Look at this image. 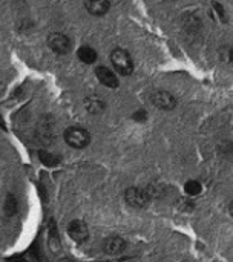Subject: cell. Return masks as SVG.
<instances>
[{
  "mask_svg": "<svg viewBox=\"0 0 233 262\" xmlns=\"http://www.w3.org/2000/svg\"><path fill=\"white\" fill-rule=\"evenodd\" d=\"M111 63L115 71V74L120 75H132L134 72V60L132 55L123 49V48H115L111 52Z\"/></svg>",
  "mask_w": 233,
  "mask_h": 262,
  "instance_id": "cell-1",
  "label": "cell"
},
{
  "mask_svg": "<svg viewBox=\"0 0 233 262\" xmlns=\"http://www.w3.org/2000/svg\"><path fill=\"white\" fill-rule=\"evenodd\" d=\"M65 141L72 149H84L91 143V134L81 126H71L65 130Z\"/></svg>",
  "mask_w": 233,
  "mask_h": 262,
  "instance_id": "cell-2",
  "label": "cell"
},
{
  "mask_svg": "<svg viewBox=\"0 0 233 262\" xmlns=\"http://www.w3.org/2000/svg\"><path fill=\"white\" fill-rule=\"evenodd\" d=\"M149 200H151V195L147 193V190H144L141 187L132 186V187H128L124 190V201L131 207L143 209L149 204Z\"/></svg>",
  "mask_w": 233,
  "mask_h": 262,
  "instance_id": "cell-3",
  "label": "cell"
},
{
  "mask_svg": "<svg viewBox=\"0 0 233 262\" xmlns=\"http://www.w3.org/2000/svg\"><path fill=\"white\" fill-rule=\"evenodd\" d=\"M48 46L54 54L58 55H66L72 49V41L71 38L63 34V32H52L48 35Z\"/></svg>",
  "mask_w": 233,
  "mask_h": 262,
  "instance_id": "cell-4",
  "label": "cell"
},
{
  "mask_svg": "<svg viewBox=\"0 0 233 262\" xmlns=\"http://www.w3.org/2000/svg\"><path fill=\"white\" fill-rule=\"evenodd\" d=\"M68 235L77 244H84L89 239V227L81 220H72L68 224Z\"/></svg>",
  "mask_w": 233,
  "mask_h": 262,
  "instance_id": "cell-5",
  "label": "cell"
},
{
  "mask_svg": "<svg viewBox=\"0 0 233 262\" xmlns=\"http://www.w3.org/2000/svg\"><path fill=\"white\" fill-rule=\"evenodd\" d=\"M177 98L172 92L164 91V89H158L152 94V104L161 111H172L177 107Z\"/></svg>",
  "mask_w": 233,
  "mask_h": 262,
  "instance_id": "cell-6",
  "label": "cell"
},
{
  "mask_svg": "<svg viewBox=\"0 0 233 262\" xmlns=\"http://www.w3.org/2000/svg\"><path fill=\"white\" fill-rule=\"evenodd\" d=\"M95 77L103 86H106L109 89H117L118 88V77H117L115 71L109 69L108 66H98L95 69Z\"/></svg>",
  "mask_w": 233,
  "mask_h": 262,
  "instance_id": "cell-7",
  "label": "cell"
},
{
  "mask_svg": "<svg viewBox=\"0 0 233 262\" xmlns=\"http://www.w3.org/2000/svg\"><path fill=\"white\" fill-rule=\"evenodd\" d=\"M126 249V241L118 235H111L103 241V252L108 255H120Z\"/></svg>",
  "mask_w": 233,
  "mask_h": 262,
  "instance_id": "cell-8",
  "label": "cell"
},
{
  "mask_svg": "<svg viewBox=\"0 0 233 262\" xmlns=\"http://www.w3.org/2000/svg\"><path fill=\"white\" fill-rule=\"evenodd\" d=\"M84 8L91 15L101 17L108 14L111 3L108 0H89V2H84Z\"/></svg>",
  "mask_w": 233,
  "mask_h": 262,
  "instance_id": "cell-9",
  "label": "cell"
},
{
  "mask_svg": "<svg viewBox=\"0 0 233 262\" xmlns=\"http://www.w3.org/2000/svg\"><path fill=\"white\" fill-rule=\"evenodd\" d=\"M84 109L92 115H100L106 111V103L98 95H88L84 98Z\"/></svg>",
  "mask_w": 233,
  "mask_h": 262,
  "instance_id": "cell-10",
  "label": "cell"
},
{
  "mask_svg": "<svg viewBox=\"0 0 233 262\" xmlns=\"http://www.w3.org/2000/svg\"><path fill=\"white\" fill-rule=\"evenodd\" d=\"M77 57H78V60H80L83 64H88V66H89V64L97 63V60H98V52H97L92 46L83 45V46L78 48Z\"/></svg>",
  "mask_w": 233,
  "mask_h": 262,
  "instance_id": "cell-11",
  "label": "cell"
},
{
  "mask_svg": "<svg viewBox=\"0 0 233 262\" xmlns=\"http://www.w3.org/2000/svg\"><path fill=\"white\" fill-rule=\"evenodd\" d=\"M3 209H5L6 216H15V215L18 213V201H17V198H15L12 193L6 195Z\"/></svg>",
  "mask_w": 233,
  "mask_h": 262,
  "instance_id": "cell-12",
  "label": "cell"
},
{
  "mask_svg": "<svg viewBox=\"0 0 233 262\" xmlns=\"http://www.w3.org/2000/svg\"><path fill=\"white\" fill-rule=\"evenodd\" d=\"M38 158H40L41 164H45L48 167H54V166L58 164V158L54 154L48 152V150H40L38 152Z\"/></svg>",
  "mask_w": 233,
  "mask_h": 262,
  "instance_id": "cell-13",
  "label": "cell"
},
{
  "mask_svg": "<svg viewBox=\"0 0 233 262\" xmlns=\"http://www.w3.org/2000/svg\"><path fill=\"white\" fill-rule=\"evenodd\" d=\"M184 190L189 196H197L201 193L203 190V186L197 181V180H189L186 184H184Z\"/></svg>",
  "mask_w": 233,
  "mask_h": 262,
  "instance_id": "cell-14",
  "label": "cell"
},
{
  "mask_svg": "<svg viewBox=\"0 0 233 262\" xmlns=\"http://www.w3.org/2000/svg\"><path fill=\"white\" fill-rule=\"evenodd\" d=\"M132 120H135L137 123H144L147 120V112L143 109H138L132 114Z\"/></svg>",
  "mask_w": 233,
  "mask_h": 262,
  "instance_id": "cell-15",
  "label": "cell"
},
{
  "mask_svg": "<svg viewBox=\"0 0 233 262\" xmlns=\"http://www.w3.org/2000/svg\"><path fill=\"white\" fill-rule=\"evenodd\" d=\"M221 52H223V60L233 64V48H230V46L229 48H224Z\"/></svg>",
  "mask_w": 233,
  "mask_h": 262,
  "instance_id": "cell-16",
  "label": "cell"
},
{
  "mask_svg": "<svg viewBox=\"0 0 233 262\" xmlns=\"http://www.w3.org/2000/svg\"><path fill=\"white\" fill-rule=\"evenodd\" d=\"M229 212H230V215H232V218H233V201L229 204Z\"/></svg>",
  "mask_w": 233,
  "mask_h": 262,
  "instance_id": "cell-17",
  "label": "cell"
}]
</instances>
